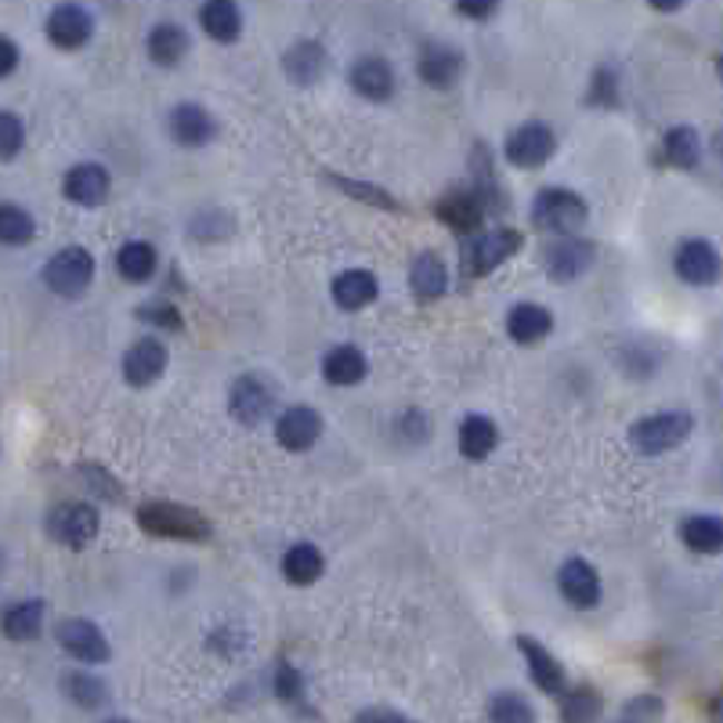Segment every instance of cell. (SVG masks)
Returning a JSON list of instances; mask_svg holds the SVG:
<instances>
[{
	"instance_id": "9a60e30c",
	"label": "cell",
	"mask_w": 723,
	"mask_h": 723,
	"mask_svg": "<svg viewBox=\"0 0 723 723\" xmlns=\"http://www.w3.org/2000/svg\"><path fill=\"white\" fill-rule=\"evenodd\" d=\"M167 369V347L156 337H145L138 344H130V351L123 355V380L130 387H149L156 384Z\"/></svg>"
},
{
	"instance_id": "1f68e13d",
	"label": "cell",
	"mask_w": 723,
	"mask_h": 723,
	"mask_svg": "<svg viewBox=\"0 0 723 723\" xmlns=\"http://www.w3.org/2000/svg\"><path fill=\"white\" fill-rule=\"evenodd\" d=\"M438 217L448 228H456L459 236H471V231H477V225H482L485 207H482V199H477V196L456 192V196H445L438 202Z\"/></svg>"
},
{
	"instance_id": "d590c367",
	"label": "cell",
	"mask_w": 723,
	"mask_h": 723,
	"mask_svg": "<svg viewBox=\"0 0 723 723\" xmlns=\"http://www.w3.org/2000/svg\"><path fill=\"white\" fill-rule=\"evenodd\" d=\"M33 236H37L33 214L19 207V202H4V207H0V239L8 246H26V242H33Z\"/></svg>"
},
{
	"instance_id": "ffe728a7",
	"label": "cell",
	"mask_w": 723,
	"mask_h": 723,
	"mask_svg": "<svg viewBox=\"0 0 723 723\" xmlns=\"http://www.w3.org/2000/svg\"><path fill=\"white\" fill-rule=\"evenodd\" d=\"M351 87H355V95L366 101H387L395 95V69H390L384 58L366 55L351 66Z\"/></svg>"
},
{
	"instance_id": "9c48e42d",
	"label": "cell",
	"mask_w": 723,
	"mask_h": 723,
	"mask_svg": "<svg viewBox=\"0 0 723 723\" xmlns=\"http://www.w3.org/2000/svg\"><path fill=\"white\" fill-rule=\"evenodd\" d=\"M673 268L680 275V283L699 286V289L716 286L723 279V257L716 254V246L705 239H687L680 246L673 257Z\"/></svg>"
},
{
	"instance_id": "603a6c76",
	"label": "cell",
	"mask_w": 723,
	"mask_h": 723,
	"mask_svg": "<svg viewBox=\"0 0 723 723\" xmlns=\"http://www.w3.org/2000/svg\"><path fill=\"white\" fill-rule=\"evenodd\" d=\"M680 543L694 554L713 557L723 549V517L716 514H691L680 521Z\"/></svg>"
},
{
	"instance_id": "8d00e7d4",
	"label": "cell",
	"mask_w": 723,
	"mask_h": 723,
	"mask_svg": "<svg viewBox=\"0 0 723 723\" xmlns=\"http://www.w3.org/2000/svg\"><path fill=\"white\" fill-rule=\"evenodd\" d=\"M488 720H496V723H528L535 720V709L521 699V694L514 691H499V694H492V702H488Z\"/></svg>"
},
{
	"instance_id": "ee69618b",
	"label": "cell",
	"mask_w": 723,
	"mask_h": 723,
	"mask_svg": "<svg viewBox=\"0 0 723 723\" xmlns=\"http://www.w3.org/2000/svg\"><path fill=\"white\" fill-rule=\"evenodd\" d=\"M14 66H19V48H14L11 37H4L0 40V77H11Z\"/></svg>"
},
{
	"instance_id": "30bf717a",
	"label": "cell",
	"mask_w": 723,
	"mask_h": 723,
	"mask_svg": "<svg viewBox=\"0 0 723 723\" xmlns=\"http://www.w3.org/2000/svg\"><path fill=\"white\" fill-rule=\"evenodd\" d=\"M323 438V416L311 405H289L275 419V442H279L286 453H308V448Z\"/></svg>"
},
{
	"instance_id": "f6af8a7d",
	"label": "cell",
	"mask_w": 723,
	"mask_h": 723,
	"mask_svg": "<svg viewBox=\"0 0 723 723\" xmlns=\"http://www.w3.org/2000/svg\"><path fill=\"white\" fill-rule=\"evenodd\" d=\"M358 720H395V723H402L405 716L395 713V709H366V713H358Z\"/></svg>"
},
{
	"instance_id": "83f0119b",
	"label": "cell",
	"mask_w": 723,
	"mask_h": 723,
	"mask_svg": "<svg viewBox=\"0 0 723 723\" xmlns=\"http://www.w3.org/2000/svg\"><path fill=\"white\" fill-rule=\"evenodd\" d=\"M145 48H149V58L156 66H178L181 58L188 55V33L178 22H159V26L149 29Z\"/></svg>"
},
{
	"instance_id": "7c38bea8",
	"label": "cell",
	"mask_w": 723,
	"mask_h": 723,
	"mask_svg": "<svg viewBox=\"0 0 723 723\" xmlns=\"http://www.w3.org/2000/svg\"><path fill=\"white\" fill-rule=\"evenodd\" d=\"M590 265H593V246L583 236H575V231H568V236L549 242V250H546L549 279L572 283V279H578V275H586Z\"/></svg>"
},
{
	"instance_id": "4fadbf2b",
	"label": "cell",
	"mask_w": 723,
	"mask_h": 723,
	"mask_svg": "<svg viewBox=\"0 0 723 723\" xmlns=\"http://www.w3.org/2000/svg\"><path fill=\"white\" fill-rule=\"evenodd\" d=\"M95 37V19L83 4H58L48 14V40L62 51H77Z\"/></svg>"
},
{
	"instance_id": "7402d4cb",
	"label": "cell",
	"mask_w": 723,
	"mask_h": 723,
	"mask_svg": "<svg viewBox=\"0 0 723 723\" xmlns=\"http://www.w3.org/2000/svg\"><path fill=\"white\" fill-rule=\"evenodd\" d=\"M366 373H369V361L355 344H337L323 358V376L333 387H355L366 380Z\"/></svg>"
},
{
	"instance_id": "52a82bcc",
	"label": "cell",
	"mask_w": 723,
	"mask_h": 723,
	"mask_svg": "<svg viewBox=\"0 0 723 723\" xmlns=\"http://www.w3.org/2000/svg\"><path fill=\"white\" fill-rule=\"evenodd\" d=\"M48 525H51V539L55 543H62L69 549H83V546L95 543V535L101 528V517H98V511L91 503L77 499V503L58 506Z\"/></svg>"
},
{
	"instance_id": "44dd1931",
	"label": "cell",
	"mask_w": 723,
	"mask_h": 723,
	"mask_svg": "<svg viewBox=\"0 0 723 723\" xmlns=\"http://www.w3.org/2000/svg\"><path fill=\"white\" fill-rule=\"evenodd\" d=\"M380 294V283H376V275L366 271V268H351V271H340L337 279H333V304H337L340 311H361L369 308Z\"/></svg>"
},
{
	"instance_id": "8992f818",
	"label": "cell",
	"mask_w": 723,
	"mask_h": 723,
	"mask_svg": "<svg viewBox=\"0 0 723 723\" xmlns=\"http://www.w3.org/2000/svg\"><path fill=\"white\" fill-rule=\"evenodd\" d=\"M228 409L246 427L265 424V419L271 416V409H275V387H271V380H268V376H260V373L239 376V380L231 384Z\"/></svg>"
},
{
	"instance_id": "4316f807",
	"label": "cell",
	"mask_w": 723,
	"mask_h": 723,
	"mask_svg": "<svg viewBox=\"0 0 723 723\" xmlns=\"http://www.w3.org/2000/svg\"><path fill=\"white\" fill-rule=\"evenodd\" d=\"M326 51H323V43H311V40H304L297 43V48H289L283 55V69H286V77L300 83V87H308L315 80H323V72H326Z\"/></svg>"
},
{
	"instance_id": "6da1fadb",
	"label": "cell",
	"mask_w": 723,
	"mask_h": 723,
	"mask_svg": "<svg viewBox=\"0 0 723 723\" xmlns=\"http://www.w3.org/2000/svg\"><path fill=\"white\" fill-rule=\"evenodd\" d=\"M138 525L149 535H159V539H185V543H202V539H210V532H214L207 517L188 511V506H178V503L141 506Z\"/></svg>"
},
{
	"instance_id": "7dc6e473",
	"label": "cell",
	"mask_w": 723,
	"mask_h": 723,
	"mask_svg": "<svg viewBox=\"0 0 723 723\" xmlns=\"http://www.w3.org/2000/svg\"><path fill=\"white\" fill-rule=\"evenodd\" d=\"M716 77H720V80H723V55H720V58H716Z\"/></svg>"
},
{
	"instance_id": "484cf974",
	"label": "cell",
	"mask_w": 723,
	"mask_h": 723,
	"mask_svg": "<svg viewBox=\"0 0 723 723\" xmlns=\"http://www.w3.org/2000/svg\"><path fill=\"white\" fill-rule=\"evenodd\" d=\"M283 575H286V583H294V586H311L318 575L326 572V557H323V549H318L315 543H294L283 554Z\"/></svg>"
},
{
	"instance_id": "e0dca14e",
	"label": "cell",
	"mask_w": 723,
	"mask_h": 723,
	"mask_svg": "<svg viewBox=\"0 0 723 723\" xmlns=\"http://www.w3.org/2000/svg\"><path fill=\"white\" fill-rule=\"evenodd\" d=\"M62 192L77 207H101L109 196V170L101 164H77L66 174Z\"/></svg>"
},
{
	"instance_id": "ac0fdd59",
	"label": "cell",
	"mask_w": 723,
	"mask_h": 723,
	"mask_svg": "<svg viewBox=\"0 0 723 723\" xmlns=\"http://www.w3.org/2000/svg\"><path fill=\"white\" fill-rule=\"evenodd\" d=\"M416 72L427 87H434V91H448V87L463 77V55L445 48V43H430V48L419 51Z\"/></svg>"
},
{
	"instance_id": "2e32d148",
	"label": "cell",
	"mask_w": 723,
	"mask_h": 723,
	"mask_svg": "<svg viewBox=\"0 0 723 723\" xmlns=\"http://www.w3.org/2000/svg\"><path fill=\"white\" fill-rule=\"evenodd\" d=\"M170 138L181 145V149H202V145H210L214 135H217V120L202 109V106H178L170 112Z\"/></svg>"
},
{
	"instance_id": "b9f144b4",
	"label": "cell",
	"mask_w": 723,
	"mask_h": 723,
	"mask_svg": "<svg viewBox=\"0 0 723 723\" xmlns=\"http://www.w3.org/2000/svg\"><path fill=\"white\" fill-rule=\"evenodd\" d=\"M141 318H152L156 326H167V329H181V315H178V308H167V304H159V308H145Z\"/></svg>"
},
{
	"instance_id": "8fae6325",
	"label": "cell",
	"mask_w": 723,
	"mask_h": 723,
	"mask_svg": "<svg viewBox=\"0 0 723 723\" xmlns=\"http://www.w3.org/2000/svg\"><path fill=\"white\" fill-rule=\"evenodd\" d=\"M554 152H557V138H554V130L543 123H525L506 138V159L521 170L543 167Z\"/></svg>"
},
{
	"instance_id": "7bdbcfd3",
	"label": "cell",
	"mask_w": 723,
	"mask_h": 723,
	"mask_svg": "<svg viewBox=\"0 0 723 723\" xmlns=\"http://www.w3.org/2000/svg\"><path fill=\"white\" fill-rule=\"evenodd\" d=\"M340 188H347V192H355V196L369 199V202H380V207H387V210H395V199H390L387 192H380V188H366V185H351V181H340Z\"/></svg>"
},
{
	"instance_id": "e575fe53",
	"label": "cell",
	"mask_w": 723,
	"mask_h": 723,
	"mask_svg": "<svg viewBox=\"0 0 723 723\" xmlns=\"http://www.w3.org/2000/svg\"><path fill=\"white\" fill-rule=\"evenodd\" d=\"M62 687H66V699L72 705H83V709H95L109 699V687H106V680H98L91 670H72L66 680H62Z\"/></svg>"
},
{
	"instance_id": "3957f363",
	"label": "cell",
	"mask_w": 723,
	"mask_h": 723,
	"mask_svg": "<svg viewBox=\"0 0 723 723\" xmlns=\"http://www.w3.org/2000/svg\"><path fill=\"white\" fill-rule=\"evenodd\" d=\"M586 199L578 192H568V188H546V192L535 196L532 207V221L535 228L549 231V236H568V231H578L586 225Z\"/></svg>"
},
{
	"instance_id": "f1b7e54d",
	"label": "cell",
	"mask_w": 723,
	"mask_h": 723,
	"mask_svg": "<svg viewBox=\"0 0 723 723\" xmlns=\"http://www.w3.org/2000/svg\"><path fill=\"white\" fill-rule=\"evenodd\" d=\"M409 286L419 300H438L445 289H448V268L438 254H419L413 260V271H409Z\"/></svg>"
},
{
	"instance_id": "d6986e66",
	"label": "cell",
	"mask_w": 723,
	"mask_h": 723,
	"mask_svg": "<svg viewBox=\"0 0 723 723\" xmlns=\"http://www.w3.org/2000/svg\"><path fill=\"white\" fill-rule=\"evenodd\" d=\"M517 651L528 662V673L535 680V687L546 691V694H564V684H568V676H564V665L554 655H549L543 644H535V636H517Z\"/></svg>"
},
{
	"instance_id": "ba28073f",
	"label": "cell",
	"mask_w": 723,
	"mask_h": 723,
	"mask_svg": "<svg viewBox=\"0 0 723 723\" xmlns=\"http://www.w3.org/2000/svg\"><path fill=\"white\" fill-rule=\"evenodd\" d=\"M58 644H62L66 655L77 658L80 665H106L112 655L106 633H101V626L91 618H66L62 626H58Z\"/></svg>"
},
{
	"instance_id": "7a4b0ae2",
	"label": "cell",
	"mask_w": 723,
	"mask_h": 723,
	"mask_svg": "<svg viewBox=\"0 0 723 723\" xmlns=\"http://www.w3.org/2000/svg\"><path fill=\"white\" fill-rule=\"evenodd\" d=\"M694 430V416L691 413H655L636 419L630 427V442L641 448L644 456H662L670 448L684 445Z\"/></svg>"
},
{
	"instance_id": "d4e9b609",
	"label": "cell",
	"mask_w": 723,
	"mask_h": 723,
	"mask_svg": "<svg viewBox=\"0 0 723 723\" xmlns=\"http://www.w3.org/2000/svg\"><path fill=\"white\" fill-rule=\"evenodd\" d=\"M199 22H202V33L217 43H231L242 33V11L236 0H207L199 8Z\"/></svg>"
},
{
	"instance_id": "f546056e",
	"label": "cell",
	"mask_w": 723,
	"mask_h": 723,
	"mask_svg": "<svg viewBox=\"0 0 723 723\" xmlns=\"http://www.w3.org/2000/svg\"><path fill=\"white\" fill-rule=\"evenodd\" d=\"M156 268H159V257H156V246L152 242H141V239L123 242L120 254H116V271H120L123 279L135 283V286L149 283L152 275H156Z\"/></svg>"
},
{
	"instance_id": "74e56055",
	"label": "cell",
	"mask_w": 723,
	"mask_h": 723,
	"mask_svg": "<svg viewBox=\"0 0 723 723\" xmlns=\"http://www.w3.org/2000/svg\"><path fill=\"white\" fill-rule=\"evenodd\" d=\"M22 141H26V130L22 120L14 112H0V149H4V159H14L22 152Z\"/></svg>"
},
{
	"instance_id": "cb8c5ba5",
	"label": "cell",
	"mask_w": 723,
	"mask_h": 723,
	"mask_svg": "<svg viewBox=\"0 0 723 723\" xmlns=\"http://www.w3.org/2000/svg\"><path fill=\"white\" fill-rule=\"evenodd\" d=\"M506 333H511L514 344H539L554 333V315L539 308V304H517L506 315Z\"/></svg>"
},
{
	"instance_id": "d6a6232c",
	"label": "cell",
	"mask_w": 723,
	"mask_h": 723,
	"mask_svg": "<svg viewBox=\"0 0 723 723\" xmlns=\"http://www.w3.org/2000/svg\"><path fill=\"white\" fill-rule=\"evenodd\" d=\"M662 159H665L670 167H680V170L699 167V159H702V138H699V130H691V127H673L670 135L662 138Z\"/></svg>"
},
{
	"instance_id": "5b68a950",
	"label": "cell",
	"mask_w": 723,
	"mask_h": 723,
	"mask_svg": "<svg viewBox=\"0 0 723 723\" xmlns=\"http://www.w3.org/2000/svg\"><path fill=\"white\" fill-rule=\"evenodd\" d=\"M95 283V257L83 246H66L43 265V286L58 297H80Z\"/></svg>"
},
{
	"instance_id": "bcb514c9",
	"label": "cell",
	"mask_w": 723,
	"mask_h": 723,
	"mask_svg": "<svg viewBox=\"0 0 723 723\" xmlns=\"http://www.w3.org/2000/svg\"><path fill=\"white\" fill-rule=\"evenodd\" d=\"M647 4L655 11H680L684 8V0H647Z\"/></svg>"
},
{
	"instance_id": "60d3db41",
	"label": "cell",
	"mask_w": 723,
	"mask_h": 723,
	"mask_svg": "<svg viewBox=\"0 0 723 723\" xmlns=\"http://www.w3.org/2000/svg\"><path fill=\"white\" fill-rule=\"evenodd\" d=\"M590 713H593V694L590 691L568 694V702H564V716H568V720H583Z\"/></svg>"
},
{
	"instance_id": "277c9868",
	"label": "cell",
	"mask_w": 723,
	"mask_h": 723,
	"mask_svg": "<svg viewBox=\"0 0 723 723\" xmlns=\"http://www.w3.org/2000/svg\"><path fill=\"white\" fill-rule=\"evenodd\" d=\"M521 231L514 228H488V231H471L463 242V268L471 275H488L499 268L503 260H511L521 250Z\"/></svg>"
},
{
	"instance_id": "836d02e7",
	"label": "cell",
	"mask_w": 723,
	"mask_h": 723,
	"mask_svg": "<svg viewBox=\"0 0 723 723\" xmlns=\"http://www.w3.org/2000/svg\"><path fill=\"white\" fill-rule=\"evenodd\" d=\"M43 630V601H14L4 612V633L11 641H37Z\"/></svg>"
},
{
	"instance_id": "4dcf8cb0",
	"label": "cell",
	"mask_w": 723,
	"mask_h": 723,
	"mask_svg": "<svg viewBox=\"0 0 723 723\" xmlns=\"http://www.w3.org/2000/svg\"><path fill=\"white\" fill-rule=\"evenodd\" d=\"M499 445V427L488 416H467L459 424V453L467 459H488Z\"/></svg>"
},
{
	"instance_id": "ab89813d",
	"label": "cell",
	"mask_w": 723,
	"mask_h": 723,
	"mask_svg": "<svg viewBox=\"0 0 723 723\" xmlns=\"http://www.w3.org/2000/svg\"><path fill=\"white\" fill-rule=\"evenodd\" d=\"M456 11L467 14L474 22H485L499 11V0H456Z\"/></svg>"
},
{
	"instance_id": "f35d334b",
	"label": "cell",
	"mask_w": 723,
	"mask_h": 723,
	"mask_svg": "<svg viewBox=\"0 0 723 723\" xmlns=\"http://www.w3.org/2000/svg\"><path fill=\"white\" fill-rule=\"evenodd\" d=\"M275 694H279L283 702H300L304 699V680L289 662H283L279 670H275Z\"/></svg>"
},
{
	"instance_id": "5bb4252c",
	"label": "cell",
	"mask_w": 723,
	"mask_h": 723,
	"mask_svg": "<svg viewBox=\"0 0 723 723\" xmlns=\"http://www.w3.org/2000/svg\"><path fill=\"white\" fill-rule=\"evenodd\" d=\"M557 590L572 607H597L601 604V575L583 557H572V561L561 564Z\"/></svg>"
}]
</instances>
